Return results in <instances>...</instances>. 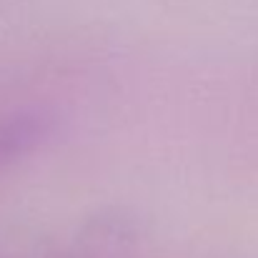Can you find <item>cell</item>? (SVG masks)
<instances>
[{
    "label": "cell",
    "mask_w": 258,
    "mask_h": 258,
    "mask_svg": "<svg viewBox=\"0 0 258 258\" xmlns=\"http://www.w3.org/2000/svg\"><path fill=\"white\" fill-rule=\"evenodd\" d=\"M48 131V115L43 113H15L0 118V168L28 153Z\"/></svg>",
    "instance_id": "cell-1"
}]
</instances>
